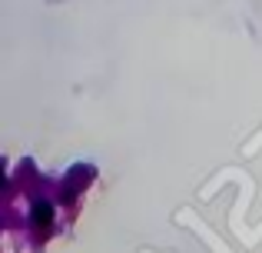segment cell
Returning <instances> with one entry per match:
<instances>
[{
    "mask_svg": "<svg viewBox=\"0 0 262 253\" xmlns=\"http://www.w3.org/2000/svg\"><path fill=\"white\" fill-rule=\"evenodd\" d=\"M90 180H93V167H73L70 173H67V183H70V190L63 193V200L70 203V200H73V190H83Z\"/></svg>",
    "mask_w": 262,
    "mask_h": 253,
    "instance_id": "6da1fadb",
    "label": "cell"
},
{
    "mask_svg": "<svg viewBox=\"0 0 262 253\" xmlns=\"http://www.w3.org/2000/svg\"><path fill=\"white\" fill-rule=\"evenodd\" d=\"M33 223H37V230H50V223H53V207L50 203L40 200L37 207H33Z\"/></svg>",
    "mask_w": 262,
    "mask_h": 253,
    "instance_id": "7a4b0ae2",
    "label": "cell"
}]
</instances>
